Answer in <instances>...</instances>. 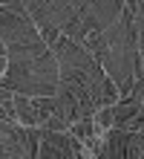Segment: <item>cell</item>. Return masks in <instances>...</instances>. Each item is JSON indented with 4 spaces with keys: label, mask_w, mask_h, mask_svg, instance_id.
Instances as JSON below:
<instances>
[{
    "label": "cell",
    "mask_w": 144,
    "mask_h": 159,
    "mask_svg": "<svg viewBox=\"0 0 144 159\" xmlns=\"http://www.w3.org/2000/svg\"><path fill=\"white\" fill-rule=\"evenodd\" d=\"M15 110H17V119H20L23 127H32V125H41V116H37L35 104L29 101V96H15Z\"/></svg>",
    "instance_id": "1"
},
{
    "label": "cell",
    "mask_w": 144,
    "mask_h": 159,
    "mask_svg": "<svg viewBox=\"0 0 144 159\" xmlns=\"http://www.w3.org/2000/svg\"><path fill=\"white\" fill-rule=\"evenodd\" d=\"M95 127H112V107H104L98 110V116H95Z\"/></svg>",
    "instance_id": "2"
},
{
    "label": "cell",
    "mask_w": 144,
    "mask_h": 159,
    "mask_svg": "<svg viewBox=\"0 0 144 159\" xmlns=\"http://www.w3.org/2000/svg\"><path fill=\"white\" fill-rule=\"evenodd\" d=\"M41 35H43L46 43H55L58 41V26L55 23H41Z\"/></svg>",
    "instance_id": "3"
},
{
    "label": "cell",
    "mask_w": 144,
    "mask_h": 159,
    "mask_svg": "<svg viewBox=\"0 0 144 159\" xmlns=\"http://www.w3.org/2000/svg\"><path fill=\"white\" fill-rule=\"evenodd\" d=\"M3 70H6V58L0 55V72H3Z\"/></svg>",
    "instance_id": "4"
},
{
    "label": "cell",
    "mask_w": 144,
    "mask_h": 159,
    "mask_svg": "<svg viewBox=\"0 0 144 159\" xmlns=\"http://www.w3.org/2000/svg\"><path fill=\"white\" fill-rule=\"evenodd\" d=\"M0 55L6 58V43H3V41H0Z\"/></svg>",
    "instance_id": "5"
}]
</instances>
